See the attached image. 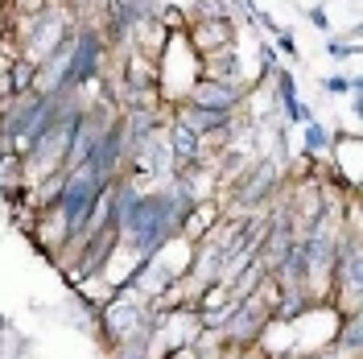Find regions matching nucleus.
I'll list each match as a JSON object with an SVG mask.
<instances>
[{
  "mask_svg": "<svg viewBox=\"0 0 363 359\" xmlns=\"http://www.w3.org/2000/svg\"><path fill=\"white\" fill-rule=\"evenodd\" d=\"M235 29H240V21H190L182 38L199 58H206L215 50H231L235 45Z\"/></svg>",
  "mask_w": 363,
  "mask_h": 359,
  "instance_id": "nucleus-1",
  "label": "nucleus"
},
{
  "mask_svg": "<svg viewBox=\"0 0 363 359\" xmlns=\"http://www.w3.org/2000/svg\"><path fill=\"white\" fill-rule=\"evenodd\" d=\"M326 54L335 62H359V25H347V33L326 38Z\"/></svg>",
  "mask_w": 363,
  "mask_h": 359,
  "instance_id": "nucleus-2",
  "label": "nucleus"
},
{
  "mask_svg": "<svg viewBox=\"0 0 363 359\" xmlns=\"http://www.w3.org/2000/svg\"><path fill=\"white\" fill-rule=\"evenodd\" d=\"M322 91H326L330 99H335V95H351V91H363V79H359V70H355V74H339V70H335V74L322 79Z\"/></svg>",
  "mask_w": 363,
  "mask_h": 359,
  "instance_id": "nucleus-3",
  "label": "nucleus"
},
{
  "mask_svg": "<svg viewBox=\"0 0 363 359\" xmlns=\"http://www.w3.org/2000/svg\"><path fill=\"white\" fill-rule=\"evenodd\" d=\"M272 50H277V54H285L289 62H297V58H301V50H297V38H294V29H289V25H281V29L272 33Z\"/></svg>",
  "mask_w": 363,
  "mask_h": 359,
  "instance_id": "nucleus-4",
  "label": "nucleus"
},
{
  "mask_svg": "<svg viewBox=\"0 0 363 359\" xmlns=\"http://www.w3.org/2000/svg\"><path fill=\"white\" fill-rule=\"evenodd\" d=\"M301 17H306V21L314 25L318 33H330V29H335V21H330V13H326V9H322V4H314V9H306V13H301Z\"/></svg>",
  "mask_w": 363,
  "mask_h": 359,
  "instance_id": "nucleus-5",
  "label": "nucleus"
}]
</instances>
